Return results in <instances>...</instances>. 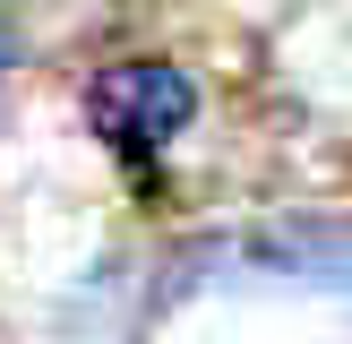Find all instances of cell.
Listing matches in <instances>:
<instances>
[{
    "instance_id": "obj_2",
    "label": "cell",
    "mask_w": 352,
    "mask_h": 344,
    "mask_svg": "<svg viewBox=\"0 0 352 344\" xmlns=\"http://www.w3.org/2000/svg\"><path fill=\"white\" fill-rule=\"evenodd\" d=\"M232 267L284 284H352V224L344 215H275L232 241Z\"/></svg>"
},
{
    "instance_id": "obj_3",
    "label": "cell",
    "mask_w": 352,
    "mask_h": 344,
    "mask_svg": "<svg viewBox=\"0 0 352 344\" xmlns=\"http://www.w3.org/2000/svg\"><path fill=\"white\" fill-rule=\"evenodd\" d=\"M17 52H26V34H17V9H9V0H0V78H9V69H17Z\"/></svg>"
},
{
    "instance_id": "obj_1",
    "label": "cell",
    "mask_w": 352,
    "mask_h": 344,
    "mask_svg": "<svg viewBox=\"0 0 352 344\" xmlns=\"http://www.w3.org/2000/svg\"><path fill=\"white\" fill-rule=\"evenodd\" d=\"M189 120H198V86H189V69H172V61H112L95 86H86V129H95L120 164L164 155Z\"/></svg>"
}]
</instances>
